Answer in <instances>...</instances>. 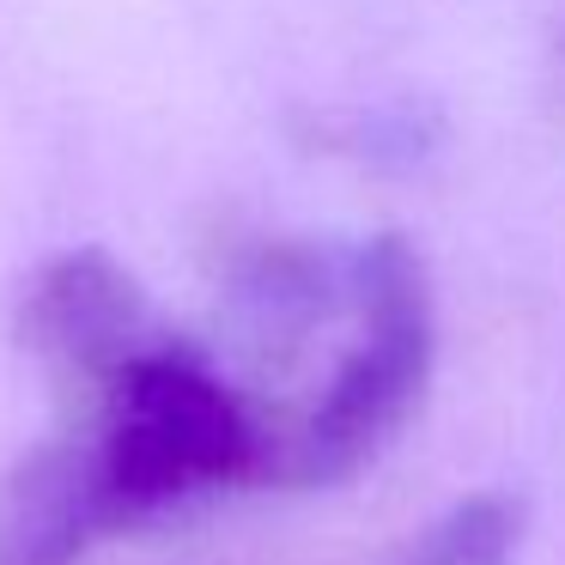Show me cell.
Wrapping results in <instances>:
<instances>
[{"instance_id":"cell-1","label":"cell","mask_w":565,"mask_h":565,"mask_svg":"<svg viewBox=\"0 0 565 565\" xmlns=\"http://www.w3.org/2000/svg\"><path fill=\"white\" fill-rule=\"evenodd\" d=\"M262 462V438L244 407L201 365L140 347L110 371V419L92 438L104 523H135L220 480H244Z\"/></svg>"},{"instance_id":"cell-2","label":"cell","mask_w":565,"mask_h":565,"mask_svg":"<svg viewBox=\"0 0 565 565\" xmlns=\"http://www.w3.org/2000/svg\"><path fill=\"white\" fill-rule=\"evenodd\" d=\"M431 359V305L419 286V262L402 244H377L365 262V334L353 359L334 371L329 395L317 402L298 438L292 475L334 480L359 468L414 407Z\"/></svg>"},{"instance_id":"cell-3","label":"cell","mask_w":565,"mask_h":565,"mask_svg":"<svg viewBox=\"0 0 565 565\" xmlns=\"http://www.w3.org/2000/svg\"><path fill=\"white\" fill-rule=\"evenodd\" d=\"M104 529L92 444H43L0 487V565H74Z\"/></svg>"},{"instance_id":"cell-4","label":"cell","mask_w":565,"mask_h":565,"mask_svg":"<svg viewBox=\"0 0 565 565\" xmlns=\"http://www.w3.org/2000/svg\"><path fill=\"white\" fill-rule=\"evenodd\" d=\"M25 329H31V341H43L50 353L110 377L116 365H128V359L147 347L140 341L147 310H140V292L128 286V274L116 268L110 256L79 249V256H62L43 274V286L31 292Z\"/></svg>"},{"instance_id":"cell-5","label":"cell","mask_w":565,"mask_h":565,"mask_svg":"<svg viewBox=\"0 0 565 565\" xmlns=\"http://www.w3.org/2000/svg\"><path fill=\"white\" fill-rule=\"evenodd\" d=\"M504 553H511V511L480 499L456 511V523L431 547V565H504Z\"/></svg>"}]
</instances>
